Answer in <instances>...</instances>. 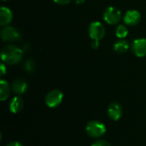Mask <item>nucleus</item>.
I'll list each match as a JSON object with an SVG mask.
<instances>
[{
    "mask_svg": "<svg viewBox=\"0 0 146 146\" xmlns=\"http://www.w3.org/2000/svg\"><path fill=\"white\" fill-rule=\"evenodd\" d=\"M23 50L13 44H8L2 49L1 58L2 61L9 65L19 63L23 58Z\"/></svg>",
    "mask_w": 146,
    "mask_h": 146,
    "instance_id": "1",
    "label": "nucleus"
},
{
    "mask_svg": "<svg viewBox=\"0 0 146 146\" xmlns=\"http://www.w3.org/2000/svg\"><path fill=\"white\" fill-rule=\"evenodd\" d=\"M86 131L88 136L93 139H98L104 136L106 133L105 125L98 121H91L87 122Z\"/></svg>",
    "mask_w": 146,
    "mask_h": 146,
    "instance_id": "2",
    "label": "nucleus"
},
{
    "mask_svg": "<svg viewBox=\"0 0 146 146\" xmlns=\"http://www.w3.org/2000/svg\"><path fill=\"white\" fill-rule=\"evenodd\" d=\"M104 20L105 22H107L109 25H116L118 24L122 18V15L121 10L114 6H110L105 9L104 15H103Z\"/></svg>",
    "mask_w": 146,
    "mask_h": 146,
    "instance_id": "3",
    "label": "nucleus"
},
{
    "mask_svg": "<svg viewBox=\"0 0 146 146\" xmlns=\"http://www.w3.org/2000/svg\"><path fill=\"white\" fill-rule=\"evenodd\" d=\"M105 27L103 25L102 22L100 21H92L88 27V33L90 38L92 40H98L100 41L101 39L104 38L105 36Z\"/></svg>",
    "mask_w": 146,
    "mask_h": 146,
    "instance_id": "4",
    "label": "nucleus"
},
{
    "mask_svg": "<svg viewBox=\"0 0 146 146\" xmlns=\"http://www.w3.org/2000/svg\"><path fill=\"white\" fill-rule=\"evenodd\" d=\"M62 99H63L62 92L58 89H54L47 93L44 98V102L49 108H56L61 104Z\"/></svg>",
    "mask_w": 146,
    "mask_h": 146,
    "instance_id": "5",
    "label": "nucleus"
},
{
    "mask_svg": "<svg viewBox=\"0 0 146 146\" xmlns=\"http://www.w3.org/2000/svg\"><path fill=\"white\" fill-rule=\"evenodd\" d=\"M1 38L4 42H17L21 39V36L16 28L6 26L1 30Z\"/></svg>",
    "mask_w": 146,
    "mask_h": 146,
    "instance_id": "6",
    "label": "nucleus"
},
{
    "mask_svg": "<svg viewBox=\"0 0 146 146\" xmlns=\"http://www.w3.org/2000/svg\"><path fill=\"white\" fill-rule=\"evenodd\" d=\"M131 50L137 57L141 58L146 56V38H139L134 39L132 43Z\"/></svg>",
    "mask_w": 146,
    "mask_h": 146,
    "instance_id": "7",
    "label": "nucleus"
},
{
    "mask_svg": "<svg viewBox=\"0 0 146 146\" xmlns=\"http://www.w3.org/2000/svg\"><path fill=\"white\" fill-rule=\"evenodd\" d=\"M123 21H124L125 25L129 26V27H134L140 22L141 15L139 11L136 9H129L125 13Z\"/></svg>",
    "mask_w": 146,
    "mask_h": 146,
    "instance_id": "8",
    "label": "nucleus"
},
{
    "mask_svg": "<svg viewBox=\"0 0 146 146\" xmlns=\"http://www.w3.org/2000/svg\"><path fill=\"white\" fill-rule=\"evenodd\" d=\"M122 107L121 105L117 103V102H113L111 103L107 109V113L108 116L112 120V121H118L122 115Z\"/></svg>",
    "mask_w": 146,
    "mask_h": 146,
    "instance_id": "9",
    "label": "nucleus"
},
{
    "mask_svg": "<svg viewBox=\"0 0 146 146\" xmlns=\"http://www.w3.org/2000/svg\"><path fill=\"white\" fill-rule=\"evenodd\" d=\"M28 85L27 81L23 79H16L13 81L11 85V89L16 95H21L24 94L27 90Z\"/></svg>",
    "mask_w": 146,
    "mask_h": 146,
    "instance_id": "10",
    "label": "nucleus"
},
{
    "mask_svg": "<svg viewBox=\"0 0 146 146\" xmlns=\"http://www.w3.org/2000/svg\"><path fill=\"white\" fill-rule=\"evenodd\" d=\"M13 19V13L10 9L2 6L0 9V25L8 26Z\"/></svg>",
    "mask_w": 146,
    "mask_h": 146,
    "instance_id": "11",
    "label": "nucleus"
},
{
    "mask_svg": "<svg viewBox=\"0 0 146 146\" xmlns=\"http://www.w3.org/2000/svg\"><path fill=\"white\" fill-rule=\"evenodd\" d=\"M23 107H24V102H23L22 98L19 96L15 97L9 104V110H10V112H12L14 114L21 112L22 110Z\"/></svg>",
    "mask_w": 146,
    "mask_h": 146,
    "instance_id": "12",
    "label": "nucleus"
},
{
    "mask_svg": "<svg viewBox=\"0 0 146 146\" xmlns=\"http://www.w3.org/2000/svg\"><path fill=\"white\" fill-rule=\"evenodd\" d=\"M11 86L6 80H0V100L5 101L10 95Z\"/></svg>",
    "mask_w": 146,
    "mask_h": 146,
    "instance_id": "13",
    "label": "nucleus"
},
{
    "mask_svg": "<svg viewBox=\"0 0 146 146\" xmlns=\"http://www.w3.org/2000/svg\"><path fill=\"white\" fill-rule=\"evenodd\" d=\"M113 48H114V50L116 53L123 54V53H126L129 50L130 45H129V43L127 40H125V39H119V40H117L114 44Z\"/></svg>",
    "mask_w": 146,
    "mask_h": 146,
    "instance_id": "14",
    "label": "nucleus"
},
{
    "mask_svg": "<svg viewBox=\"0 0 146 146\" xmlns=\"http://www.w3.org/2000/svg\"><path fill=\"white\" fill-rule=\"evenodd\" d=\"M129 30L126 25H119L116 29H115V35L118 38L120 39H124L127 35H128Z\"/></svg>",
    "mask_w": 146,
    "mask_h": 146,
    "instance_id": "15",
    "label": "nucleus"
},
{
    "mask_svg": "<svg viewBox=\"0 0 146 146\" xmlns=\"http://www.w3.org/2000/svg\"><path fill=\"white\" fill-rule=\"evenodd\" d=\"M35 68H36V64L34 62L33 60L32 59H27L25 63H24V69L27 72V73H33L35 71Z\"/></svg>",
    "mask_w": 146,
    "mask_h": 146,
    "instance_id": "16",
    "label": "nucleus"
},
{
    "mask_svg": "<svg viewBox=\"0 0 146 146\" xmlns=\"http://www.w3.org/2000/svg\"><path fill=\"white\" fill-rule=\"evenodd\" d=\"M91 146H111V145L106 140L99 139V140H97V141L93 142Z\"/></svg>",
    "mask_w": 146,
    "mask_h": 146,
    "instance_id": "17",
    "label": "nucleus"
},
{
    "mask_svg": "<svg viewBox=\"0 0 146 146\" xmlns=\"http://www.w3.org/2000/svg\"><path fill=\"white\" fill-rule=\"evenodd\" d=\"M72 1L74 0H53L54 3H57V4H60V5H66V4H68L69 3H71Z\"/></svg>",
    "mask_w": 146,
    "mask_h": 146,
    "instance_id": "18",
    "label": "nucleus"
},
{
    "mask_svg": "<svg viewBox=\"0 0 146 146\" xmlns=\"http://www.w3.org/2000/svg\"><path fill=\"white\" fill-rule=\"evenodd\" d=\"M6 73H7L6 66H5L3 63H2V64L0 65V75H1V77L4 76V75L6 74Z\"/></svg>",
    "mask_w": 146,
    "mask_h": 146,
    "instance_id": "19",
    "label": "nucleus"
},
{
    "mask_svg": "<svg viewBox=\"0 0 146 146\" xmlns=\"http://www.w3.org/2000/svg\"><path fill=\"white\" fill-rule=\"evenodd\" d=\"M92 49H98L99 48V45H100V44H99V41L98 40H92Z\"/></svg>",
    "mask_w": 146,
    "mask_h": 146,
    "instance_id": "20",
    "label": "nucleus"
},
{
    "mask_svg": "<svg viewBox=\"0 0 146 146\" xmlns=\"http://www.w3.org/2000/svg\"><path fill=\"white\" fill-rule=\"evenodd\" d=\"M6 146H23L21 143L17 142V141H13V142H10Z\"/></svg>",
    "mask_w": 146,
    "mask_h": 146,
    "instance_id": "21",
    "label": "nucleus"
},
{
    "mask_svg": "<svg viewBox=\"0 0 146 146\" xmlns=\"http://www.w3.org/2000/svg\"><path fill=\"white\" fill-rule=\"evenodd\" d=\"M77 4H81V3H84L86 2V0H74Z\"/></svg>",
    "mask_w": 146,
    "mask_h": 146,
    "instance_id": "22",
    "label": "nucleus"
},
{
    "mask_svg": "<svg viewBox=\"0 0 146 146\" xmlns=\"http://www.w3.org/2000/svg\"><path fill=\"white\" fill-rule=\"evenodd\" d=\"M3 1H10V0H3Z\"/></svg>",
    "mask_w": 146,
    "mask_h": 146,
    "instance_id": "23",
    "label": "nucleus"
}]
</instances>
